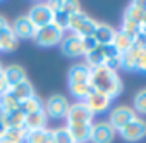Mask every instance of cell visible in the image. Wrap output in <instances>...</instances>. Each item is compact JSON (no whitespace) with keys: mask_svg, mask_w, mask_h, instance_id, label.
<instances>
[{"mask_svg":"<svg viewBox=\"0 0 146 143\" xmlns=\"http://www.w3.org/2000/svg\"><path fill=\"white\" fill-rule=\"evenodd\" d=\"M90 85L95 92H100V93L110 97L112 100L115 97H119L124 90V85H122V80H120L119 73H113V71L107 69L105 65L91 69Z\"/></svg>","mask_w":146,"mask_h":143,"instance_id":"obj_1","label":"cell"},{"mask_svg":"<svg viewBox=\"0 0 146 143\" xmlns=\"http://www.w3.org/2000/svg\"><path fill=\"white\" fill-rule=\"evenodd\" d=\"M98 23L90 17L83 9L70 14L69 16V24H67V29H70V33H74L81 38H86V36H93L95 29H96Z\"/></svg>","mask_w":146,"mask_h":143,"instance_id":"obj_2","label":"cell"},{"mask_svg":"<svg viewBox=\"0 0 146 143\" xmlns=\"http://www.w3.org/2000/svg\"><path fill=\"white\" fill-rule=\"evenodd\" d=\"M65 36V31H62L60 28H57L55 24H48L43 28H38L35 31V41L40 47H55L58 43H62Z\"/></svg>","mask_w":146,"mask_h":143,"instance_id":"obj_3","label":"cell"},{"mask_svg":"<svg viewBox=\"0 0 146 143\" xmlns=\"http://www.w3.org/2000/svg\"><path fill=\"white\" fill-rule=\"evenodd\" d=\"M93 114L88 109V105L84 102H76L70 104L69 110H67V124H93Z\"/></svg>","mask_w":146,"mask_h":143,"instance_id":"obj_4","label":"cell"},{"mask_svg":"<svg viewBox=\"0 0 146 143\" xmlns=\"http://www.w3.org/2000/svg\"><path fill=\"white\" fill-rule=\"evenodd\" d=\"M28 19L38 29V28H43V26H48V24L53 23V11L48 5V2L46 4H36V5H33L29 9Z\"/></svg>","mask_w":146,"mask_h":143,"instance_id":"obj_5","label":"cell"},{"mask_svg":"<svg viewBox=\"0 0 146 143\" xmlns=\"http://www.w3.org/2000/svg\"><path fill=\"white\" fill-rule=\"evenodd\" d=\"M69 102L64 95H52L45 102V114L50 119H65L67 110H69Z\"/></svg>","mask_w":146,"mask_h":143,"instance_id":"obj_6","label":"cell"},{"mask_svg":"<svg viewBox=\"0 0 146 143\" xmlns=\"http://www.w3.org/2000/svg\"><path fill=\"white\" fill-rule=\"evenodd\" d=\"M132 119H136V112L132 107L129 105H117L115 109H112L110 112V126L115 129V131H120L124 126H127Z\"/></svg>","mask_w":146,"mask_h":143,"instance_id":"obj_7","label":"cell"},{"mask_svg":"<svg viewBox=\"0 0 146 143\" xmlns=\"http://www.w3.org/2000/svg\"><path fill=\"white\" fill-rule=\"evenodd\" d=\"M119 133H120V136H122L125 141L136 143V141H139V140H143V138L146 136V121L136 116V119H132V121H131L127 126H124Z\"/></svg>","mask_w":146,"mask_h":143,"instance_id":"obj_8","label":"cell"},{"mask_svg":"<svg viewBox=\"0 0 146 143\" xmlns=\"http://www.w3.org/2000/svg\"><path fill=\"white\" fill-rule=\"evenodd\" d=\"M115 133L117 131L110 126L108 121H100V122H95L91 126L90 141L91 143H112L115 138Z\"/></svg>","mask_w":146,"mask_h":143,"instance_id":"obj_9","label":"cell"},{"mask_svg":"<svg viewBox=\"0 0 146 143\" xmlns=\"http://www.w3.org/2000/svg\"><path fill=\"white\" fill-rule=\"evenodd\" d=\"M60 50L65 57H70V59H76V57H81L84 55V50H83V38L70 33L67 36H64L62 43H60Z\"/></svg>","mask_w":146,"mask_h":143,"instance_id":"obj_10","label":"cell"},{"mask_svg":"<svg viewBox=\"0 0 146 143\" xmlns=\"http://www.w3.org/2000/svg\"><path fill=\"white\" fill-rule=\"evenodd\" d=\"M84 104L88 105V109L91 110V114L96 116V114H103V112H107L110 109L112 98L107 97V95H103V93H100V92H95L93 90L90 93V97L84 100Z\"/></svg>","mask_w":146,"mask_h":143,"instance_id":"obj_11","label":"cell"},{"mask_svg":"<svg viewBox=\"0 0 146 143\" xmlns=\"http://www.w3.org/2000/svg\"><path fill=\"white\" fill-rule=\"evenodd\" d=\"M11 29H12V33L16 35L17 40L33 38V36H35V31H36V28L31 24V21L28 19V16H19V17L12 23Z\"/></svg>","mask_w":146,"mask_h":143,"instance_id":"obj_12","label":"cell"},{"mask_svg":"<svg viewBox=\"0 0 146 143\" xmlns=\"http://www.w3.org/2000/svg\"><path fill=\"white\" fill-rule=\"evenodd\" d=\"M115 33H117V29L113 26L105 24V23H98V26H96V29L93 33V38H95V41L100 47H107V45H112L113 43Z\"/></svg>","mask_w":146,"mask_h":143,"instance_id":"obj_13","label":"cell"},{"mask_svg":"<svg viewBox=\"0 0 146 143\" xmlns=\"http://www.w3.org/2000/svg\"><path fill=\"white\" fill-rule=\"evenodd\" d=\"M2 74H4V78H5L9 88L14 86V85H17V83H21V81H24V80H28V78H26L24 67H21L19 64H11V65L4 67V69H2Z\"/></svg>","mask_w":146,"mask_h":143,"instance_id":"obj_14","label":"cell"},{"mask_svg":"<svg viewBox=\"0 0 146 143\" xmlns=\"http://www.w3.org/2000/svg\"><path fill=\"white\" fill-rule=\"evenodd\" d=\"M91 126L93 124H67V131L74 143H88L91 136Z\"/></svg>","mask_w":146,"mask_h":143,"instance_id":"obj_15","label":"cell"},{"mask_svg":"<svg viewBox=\"0 0 146 143\" xmlns=\"http://www.w3.org/2000/svg\"><path fill=\"white\" fill-rule=\"evenodd\" d=\"M90 76H91V69L86 64H74L67 73L69 85H72V83H90Z\"/></svg>","mask_w":146,"mask_h":143,"instance_id":"obj_16","label":"cell"},{"mask_svg":"<svg viewBox=\"0 0 146 143\" xmlns=\"http://www.w3.org/2000/svg\"><path fill=\"white\" fill-rule=\"evenodd\" d=\"M46 114L45 110H40V112H35V114H28L26 119H24V129L26 131H36V129H45L46 128Z\"/></svg>","mask_w":146,"mask_h":143,"instance_id":"obj_17","label":"cell"},{"mask_svg":"<svg viewBox=\"0 0 146 143\" xmlns=\"http://www.w3.org/2000/svg\"><path fill=\"white\" fill-rule=\"evenodd\" d=\"M9 92H11V93L19 100V102H24V100H28L29 97L36 95V93H35L33 85L29 83V80H24V81H21V83H17V85L11 86V88H9Z\"/></svg>","mask_w":146,"mask_h":143,"instance_id":"obj_18","label":"cell"},{"mask_svg":"<svg viewBox=\"0 0 146 143\" xmlns=\"http://www.w3.org/2000/svg\"><path fill=\"white\" fill-rule=\"evenodd\" d=\"M17 43H19V40L12 33L11 26L0 31V52H14L17 48Z\"/></svg>","mask_w":146,"mask_h":143,"instance_id":"obj_19","label":"cell"},{"mask_svg":"<svg viewBox=\"0 0 146 143\" xmlns=\"http://www.w3.org/2000/svg\"><path fill=\"white\" fill-rule=\"evenodd\" d=\"M19 109H21V112H23L24 116L35 114V112H40V110H45V102H43L38 95H33V97H29L28 100L21 102Z\"/></svg>","mask_w":146,"mask_h":143,"instance_id":"obj_20","label":"cell"},{"mask_svg":"<svg viewBox=\"0 0 146 143\" xmlns=\"http://www.w3.org/2000/svg\"><path fill=\"white\" fill-rule=\"evenodd\" d=\"M136 57H137V48L132 45V48L120 53V69L127 71V73H134L136 71Z\"/></svg>","mask_w":146,"mask_h":143,"instance_id":"obj_21","label":"cell"},{"mask_svg":"<svg viewBox=\"0 0 146 143\" xmlns=\"http://www.w3.org/2000/svg\"><path fill=\"white\" fill-rule=\"evenodd\" d=\"M69 92H70L72 97H76L79 102H84L90 97V93L93 92V88H91L90 83H72V85H69Z\"/></svg>","mask_w":146,"mask_h":143,"instance_id":"obj_22","label":"cell"},{"mask_svg":"<svg viewBox=\"0 0 146 143\" xmlns=\"http://www.w3.org/2000/svg\"><path fill=\"white\" fill-rule=\"evenodd\" d=\"M124 14H127L129 17H132L134 21H137L141 24V21H143V17L146 14V2H141V0H137V2H131Z\"/></svg>","mask_w":146,"mask_h":143,"instance_id":"obj_23","label":"cell"},{"mask_svg":"<svg viewBox=\"0 0 146 143\" xmlns=\"http://www.w3.org/2000/svg\"><path fill=\"white\" fill-rule=\"evenodd\" d=\"M120 53L122 52H127L129 48H132V45H134V38L132 36H129V35H125L124 31H117L115 33V38H113V43H112Z\"/></svg>","mask_w":146,"mask_h":143,"instance_id":"obj_24","label":"cell"},{"mask_svg":"<svg viewBox=\"0 0 146 143\" xmlns=\"http://www.w3.org/2000/svg\"><path fill=\"white\" fill-rule=\"evenodd\" d=\"M103 62H105V57H103V50H102V47H96L93 52H90V53L84 55V64H86L90 69L100 67V65H103Z\"/></svg>","mask_w":146,"mask_h":143,"instance_id":"obj_25","label":"cell"},{"mask_svg":"<svg viewBox=\"0 0 146 143\" xmlns=\"http://www.w3.org/2000/svg\"><path fill=\"white\" fill-rule=\"evenodd\" d=\"M19 105H21V102L7 90L4 95H0V107H2L7 114H11V112H14V110H17L19 109Z\"/></svg>","mask_w":146,"mask_h":143,"instance_id":"obj_26","label":"cell"},{"mask_svg":"<svg viewBox=\"0 0 146 143\" xmlns=\"http://www.w3.org/2000/svg\"><path fill=\"white\" fill-rule=\"evenodd\" d=\"M120 31H124L125 35H129V36H132V38H134L136 35H139V31H141V24H139L137 21H134L132 17H129L127 14H124Z\"/></svg>","mask_w":146,"mask_h":143,"instance_id":"obj_27","label":"cell"},{"mask_svg":"<svg viewBox=\"0 0 146 143\" xmlns=\"http://www.w3.org/2000/svg\"><path fill=\"white\" fill-rule=\"evenodd\" d=\"M26 134H28V131L24 128H9L4 133V138L9 140L11 143H24L26 141Z\"/></svg>","mask_w":146,"mask_h":143,"instance_id":"obj_28","label":"cell"},{"mask_svg":"<svg viewBox=\"0 0 146 143\" xmlns=\"http://www.w3.org/2000/svg\"><path fill=\"white\" fill-rule=\"evenodd\" d=\"M50 134V129H36V131H28L26 141L24 143H43Z\"/></svg>","mask_w":146,"mask_h":143,"instance_id":"obj_29","label":"cell"},{"mask_svg":"<svg viewBox=\"0 0 146 143\" xmlns=\"http://www.w3.org/2000/svg\"><path fill=\"white\" fill-rule=\"evenodd\" d=\"M134 112L146 116V90H141L134 97Z\"/></svg>","mask_w":146,"mask_h":143,"instance_id":"obj_30","label":"cell"},{"mask_svg":"<svg viewBox=\"0 0 146 143\" xmlns=\"http://www.w3.org/2000/svg\"><path fill=\"white\" fill-rule=\"evenodd\" d=\"M52 134H53V140L55 143H74L67 131V128H57V129H52Z\"/></svg>","mask_w":146,"mask_h":143,"instance_id":"obj_31","label":"cell"},{"mask_svg":"<svg viewBox=\"0 0 146 143\" xmlns=\"http://www.w3.org/2000/svg\"><path fill=\"white\" fill-rule=\"evenodd\" d=\"M24 119L26 116L21 112V109L14 110L9 114V122H11V128H24Z\"/></svg>","mask_w":146,"mask_h":143,"instance_id":"obj_32","label":"cell"},{"mask_svg":"<svg viewBox=\"0 0 146 143\" xmlns=\"http://www.w3.org/2000/svg\"><path fill=\"white\" fill-rule=\"evenodd\" d=\"M137 48V47H136ZM136 71L146 73V50L137 48V57H136Z\"/></svg>","mask_w":146,"mask_h":143,"instance_id":"obj_33","label":"cell"},{"mask_svg":"<svg viewBox=\"0 0 146 143\" xmlns=\"http://www.w3.org/2000/svg\"><path fill=\"white\" fill-rule=\"evenodd\" d=\"M11 128V122H9V114L0 107V136H4V133Z\"/></svg>","mask_w":146,"mask_h":143,"instance_id":"obj_34","label":"cell"},{"mask_svg":"<svg viewBox=\"0 0 146 143\" xmlns=\"http://www.w3.org/2000/svg\"><path fill=\"white\" fill-rule=\"evenodd\" d=\"M96 47H100V45L95 41L93 36H86V38H83V50H84V55L90 53V52H93Z\"/></svg>","mask_w":146,"mask_h":143,"instance_id":"obj_35","label":"cell"},{"mask_svg":"<svg viewBox=\"0 0 146 143\" xmlns=\"http://www.w3.org/2000/svg\"><path fill=\"white\" fill-rule=\"evenodd\" d=\"M7 90H9V86H7V81H5L4 74L0 73V95H4V93H5Z\"/></svg>","mask_w":146,"mask_h":143,"instance_id":"obj_36","label":"cell"},{"mask_svg":"<svg viewBox=\"0 0 146 143\" xmlns=\"http://www.w3.org/2000/svg\"><path fill=\"white\" fill-rule=\"evenodd\" d=\"M9 26H11V24L7 23V19H5L2 14H0V31H2V29H5V28H9Z\"/></svg>","mask_w":146,"mask_h":143,"instance_id":"obj_37","label":"cell"},{"mask_svg":"<svg viewBox=\"0 0 146 143\" xmlns=\"http://www.w3.org/2000/svg\"><path fill=\"white\" fill-rule=\"evenodd\" d=\"M43 143H55V140H53V134H52V129H50V134H48V138H46Z\"/></svg>","mask_w":146,"mask_h":143,"instance_id":"obj_38","label":"cell"},{"mask_svg":"<svg viewBox=\"0 0 146 143\" xmlns=\"http://www.w3.org/2000/svg\"><path fill=\"white\" fill-rule=\"evenodd\" d=\"M0 143H11V141H9V140H5L4 136H0Z\"/></svg>","mask_w":146,"mask_h":143,"instance_id":"obj_39","label":"cell"},{"mask_svg":"<svg viewBox=\"0 0 146 143\" xmlns=\"http://www.w3.org/2000/svg\"><path fill=\"white\" fill-rule=\"evenodd\" d=\"M2 69H4V65H2V60H0V73H2Z\"/></svg>","mask_w":146,"mask_h":143,"instance_id":"obj_40","label":"cell"}]
</instances>
